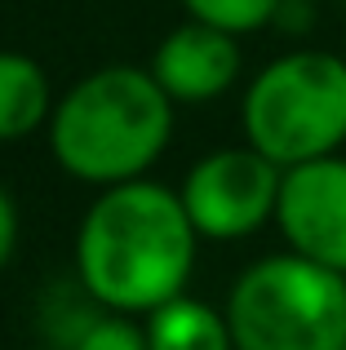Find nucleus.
Wrapping results in <instances>:
<instances>
[{
  "mask_svg": "<svg viewBox=\"0 0 346 350\" xmlns=\"http://www.w3.org/2000/svg\"><path fill=\"white\" fill-rule=\"evenodd\" d=\"M200 231L182 196L160 182H120L89 204L76 231V271L85 293L116 315H151L182 297L196 271Z\"/></svg>",
  "mask_w": 346,
  "mask_h": 350,
  "instance_id": "obj_1",
  "label": "nucleus"
},
{
  "mask_svg": "<svg viewBox=\"0 0 346 350\" xmlns=\"http://www.w3.org/2000/svg\"><path fill=\"white\" fill-rule=\"evenodd\" d=\"M173 137V98L151 67H103L67 89L49 116V151L62 173L89 187L147 178Z\"/></svg>",
  "mask_w": 346,
  "mask_h": 350,
  "instance_id": "obj_2",
  "label": "nucleus"
},
{
  "mask_svg": "<svg viewBox=\"0 0 346 350\" xmlns=\"http://www.w3.org/2000/svg\"><path fill=\"white\" fill-rule=\"evenodd\" d=\"M244 142L293 169L338 155L346 142V58L329 49H293L258 71L240 107Z\"/></svg>",
  "mask_w": 346,
  "mask_h": 350,
  "instance_id": "obj_3",
  "label": "nucleus"
},
{
  "mask_svg": "<svg viewBox=\"0 0 346 350\" xmlns=\"http://www.w3.org/2000/svg\"><path fill=\"white\" fill-rule=\"evenodd\" d=\"M235 350H342L346 275L302 253H271L240 271L226 293Z\"/></svg>",
  "mask_w": 346,
  "mask_h": 350,
  "instance_id": "obj_4",
  "label": "nucleus"
},
{
  "mask_svg": "<svg viewBox=\"0 0 346 350\" xmlns=\"http://www.w3.org/2000/svg\"><path fill=\"white\" fill-rule=\"evenodd\" d=\"M280 182H284V169L244 142L196 160L178 196L200 239L226 244V239H244L276 222Z\"/></svg>",
  "mask_w": 346,
  "mask_h": 350,
  "instance_id": "obj_5",
  "label": "nucleus"
},
{
  "mask_svg": "<svg viewBox=\"0 0 346 350\" xmlns=\"http://www.w3.org/2000/svg\"><path fill=\"white\" fill-rule=\"evenodd\" d=\"M276 226L293 253L346 275V155L284 169Z\"/></svg>",
  "mask_w": 346,
  "mask_h": 350,
  "instance_id": "obj_6",
  "label": "nucleus"
},
{
  "mask_svg": "<svg viewBox=\"0 0 346 350\" xmlns=\"http://www.w3.org/2000/svg\"><path fill=\"white\" fill-rule=\"evenodd\" d=\"M244 58L240 40L231 31H217L209 23H182L160 40L151 58V76L173 103H213L235 85Z\"/></svg>",
  "mask_w": 346,
  "mask_h": 350,
  "instance_id": "obj_7",
  "label": "nucleus"
},
{
  "mask_svg": "<svg viewBox=\"0 0 346 350\" xmlns=\"http://www.w3.org/2000/svg\"><path fill=\"white\" fill-rule=\"evenodd\" d=\"M53 116L49 76L27 53H0V142L31 137Z\"/></svg>",
  "mask_w": 346,
  "mask_h": 350,
  "instance_id": "obj_8",
  "label": "nucleus"
},
{
  "mask_svg": "<svg viewBox=\"0 0 346 350\" xmlns=\"http://www.w3.org/2000/svg\"><path fill=\"white\" fill-rule=\"evenodd\" d=\"M147 346L151 350H235L226 310L200 297H173L147 315Z\"/></svg>",
  "mask_w": 346,
  "mask_h": 350,
  "instance_id": "obj_9",
  "label": "nucleus"
},
{
  "mask_svg": "<svg viewBox=\"0 0 346 350\" xmlns=\"http://www.w3.org/2000/svg\"><path fill=\"white\" fill-rule=\"evenodd\" d=\"M182 9H187V18L209 23L217 31L249 36V31H262L284 9V0H182Z\"/></svg>",
  "mask_w": 346,
  "mask_h": 350,
  "instance_id": "obj_10",
  "label": "nucleus"
},
{
  "mask_svg": "<svg viewBox=\"0 0 346 350\" xmlns=\"http://www.w3.org/2000/svg\"><path fill=\"white\" fill-rule=\"evenodd\" d=\"M71 350H151L147 346V324H133V315H107L89 319L80 328V337L71 342Z\"/></svg>",
  "mask_w": 346,
  "mask_h": 350,
  "instance_id": "obj_11",
  "label": "nucleus"
},
{
  "mask_svg": "<svg viewBox=\"0 0 346 350\" xmlns=\"http://www.w3.org/2000/svg\"><path fill=\"white\" fill-rule=\"evenodd\" d=\"M14 244H18V208H14V200H9V191L0 187V271H5L9 257H14Z\"/></svg>",
  "mask_w": 346,
  "mask_h": 350,
  "instance_id": "obj_12",
  "label": "nucleus"
},
{
  "mask_svg": "<svg viewBox=\"0 0 346 350\" xmlns=\"http://www.w3.org/2000/svg\"><path fill=\"white\" fill-rule=\"evenodd\" d=\"M342 350H346V346H342Z\"/></svg>",
  "mask_w": 346,
  "mask_h": 350,
  "instance_id": "obj_13",
  "label": "nucleus"
}]
</instances>
